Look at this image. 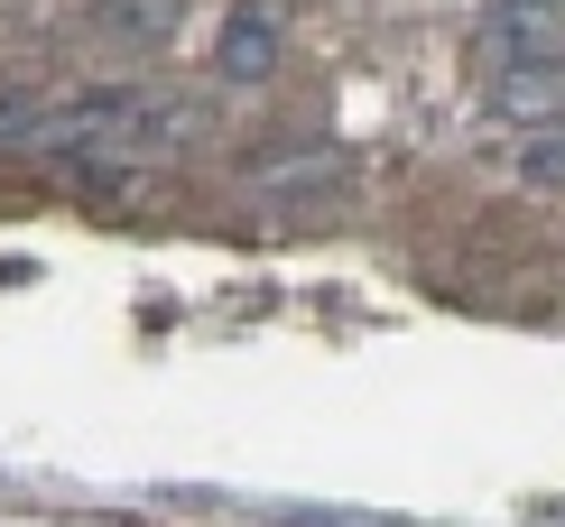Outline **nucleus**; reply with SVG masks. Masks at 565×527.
I'll use <instances>...</instances> for the list:
<instances>
[{"instance_id":"5","label":"nucleus","mask_w":565,"mask_h":527,"mask_svg":"<svg viewBox=\"0 0 565 527\" xmlns=\"http://www.w3.org/2000/svg\"><path fill=\"white\" fill-rule=\"evenodd\" d=\"M93 29L130 37V46H158V37H177V0H93Z\"/></svg>"},{"instance_id":"6","label":"nucleus","mask_w":565,"mask_h":527,"mask_svg":"<svg viewBox=\"0 0 565 527\" xmlns=\"http://www.w3.org/2000/svg\"><path fill=\"white\" fill-rule=\"evenodd\" d=\"M520 176H529V185H565V121L529 130V158H520Z\"/></svg>"},{"instance_id":"4","label":"nucleus","mask_w":565,"mask_h":527,"mask_svg":"<svg viewBox=\"0 0 565 527\" xmlns=\"http://www.w3.org/2000/svg\"><path fill=\"white\" fill-rule=\"evenodd\" d=\"M195 139V103H168V93H130V130H121V158H168Z\"/></svg>"},{"instance_id":"2","label":"nucleus","mask_w":565,"mask_h":527,"mask_svg":"<svg viewBox=\"0 0 565 527\" xmlns=\"http://www.w3.org/2000/svg\"><path fill=\"white\" fill-rule=\"evenodd\" d=\"M482 103H491V121H510V130L565 121V56H529V65H510V75H491Z\"/></svg>"},{"instance_id":"1","label":"nucleus","mask_w":565,"mask_h":527,"mask_svg":"<svg viewBox=\"0 0 565 527\" xmlns=\"http://www.w3.org/2000/svg\"><path fill=\"white\" fill-rule=\"evenodd\" d=\"M223 84H269L278 56H288V10L278 0H242V10L223 19Z\"/></svg>"},{"instance_id":"3","label":"nucleus","mask_w":565,"mask_h":527,"mask_svg":"<svg viewBox=\"0 0 565 527\" xmlns=\"http://www.w3.org/2000/svg\"><path fill=\"white\" fill-rule=\"evenodd\" d=\"M547 37H556V10H537V0H501V10L473 29V65H482V75H510V65L547 56Z\"/></svg>"}]
</instances>
